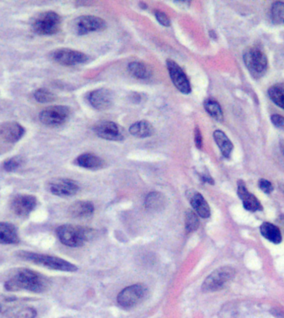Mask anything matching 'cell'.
I'll return each mask as SVG.
<instances>
[{
  "label": "cell",
  "instance_id": "7a4b0ae2",
  "mask_svg": "<svg viewBox=\"0 0 284 318\" xmlns=\"http://www.w3.org/2000/svg\"><path fill=\"white\" fill-rule=\"evenodd\" d=\"M17 257L20 260L40 265L47 269L58 270V271L73 272L78 271V267L72 263L63 260L61 258L55 257L52 255H42L30 251H18Z\"/></svg>",
  "mask_w": 284,
  "mask_h": 318
},
{
  "label": "cell",
  "instance_id": "5bb4252c",
  "mask_svg": "<svg viewBox=\"0 0 284 318\" xmlns=\"http://www.w3.org/2000/svg\"><path fill=\"white\" fill-rule=\"evenodd\" d=\"M167 69L169 71V76L173 84L177 89L183 94H190L191 92V87L188 77L181 69L178 64L172 60H167Z\"/></svg>",
  "mask_w": 284,
  "mask_h": 318
},
{
  "label": "cell",
  "instance_id": "74e56055",
  "mask_svg": "<svg viewBox=\"0 0 284 318\" xmlns=\"http://www.w3.org/2000/svg\"><path fill=\"white\" fill-rule=\"evenodd\" d=\"M195 143L196 144V147L198 148H201L203 146V138L201 133H200V129L199 127H196V129H195Z\"/></svg>",
  "mask_w": 284,
  "mask_h": 318
},
{
  "label": "cell",
  "instance_id": "ab89813d",
  "mask_svg": "<svg viewBox=\"0 0 284 318\" xmlns=\"http://www.w3.org/2000/svg\"><path fill=\"white\" fill-rule=\"evenodd\" d=\"M281 219V223H282V225H284V215L282 216V217L280 218Z\"/></svg>",
  "mask_w": 284,
  "mask_h": 318
},
{
  "label": "cell",
  "instance_id": "3957f363",
  "mask_svg": "<svg viewBox=\"0 0 284 318\" xmlns=\"http://www.w3.org/2000/svg\"><path fill=\"white\" fill-rule=\"evenodd\" d=\"M56 236L62 244L68 247H80L92 235V231L85 227L74 225H63L56 230Z\"/></svg>",
  "mask_w": 284,
  "mask_h": 318
},
{
  "label": "cell",
  "instance_id": "4fadbf2b",
  "mask_svg": "<svg viewBox=\"0 0 284 318\" xmlns=\"http://www.w3.org/2000/svg\"><path fill=\"white\" fill-rule=\"evenodd\" d=\"M94 132L99 138L106 140H123L126 136L124 129L114 122L104 121L95 125Z\"/></svg>",
  "mask_w": 284,
  "mask_h": 318
},
{
  "label": "cell",
  "instance_id": "603a6c76",
  "mask_svg": "<svg viewBox=\"0 0 284 318\" xmlns=\"http://www.w3.org/2000/svg\"><path fill=\"white\" fill-rule=\"evenodd\" d=\"M145 206L149 211H162L165 206V198L160 192H150L146 197Z\"/></svg>",
  "mask_w": 284,
  "mask_h": 318
},
{
  "label": "cell",
  "instance_id": "52a82bcc",
  "mask_svg": "<svg viewBox=\"0 0 284 318\" xmlns=\"http://www.w3.org/2000/svg\"><path fill=\"white\" fill-rule=\"evenodd\" d=\"M148 292L143 284H134L125 288L118 294V302L122 307L130 309L141 303Z\"/></svg>",
  "mask_w": 284,
  "mask_h": 318
},
{
  "label": "cell",
  "instance_id": "2e32d148",
  "mask_svg": "<svg viewBox=\"0 0 284 318\" xmlns=\"http://www.w3.org/2000/svg\"><path fill=\"white\" fill-rule=\"evenodd\" d=\"M24 133L25 129L17 122H5L0 124V137L7 143H16L23 138Z\"/></svg>",
  "mask_w": 284,
  "mask_h": 318
},
{
  "label": "cell",
  "instance_id": "f546056e",
  "mask_svg": "<svg viewBox=\"0 0 284 318\" xmlns=\"http://www.w3.org/2000/svg\"><path fill=\"white\" fill-rule=\"evenodd\" d=\"M200 225V220L198 215L194 211H187L186 213V228L187 231H195Z\"/></svg>",
  "mask_w": 284,
  "mask_h": 318
},
{
  "label": "cell",
  "instance_id": "e575fe53",
  "mask_svg": "<svg viewBox=\"0 0 284 318\" xmlns=\"http://www.w3.org/2000/svg\"><path fill=\"white\" fill-rule=\"evenodd\" d=\"M238 196L241 200H244L249 194V192L247 189L246 184L244 181L240 180L238 182Z\"/></svg>",
  "mask_w": 284,
  "mask_h": 318
},
{
  "label": "cell",
  "instance_id": "30bf717a",
  "mask_svg": "<svg viewBox=\"0 0 284 318\" xmlns=\"http://www.w3.org/2000/svg\"><path fill=\"white\" fill-rule=\"evenodd\" d=\"M106 27V22L104 21V19L92 15L78 17L73 23V28L78 35H85L92 32L103 30Z\"/></svg>",
  "mask_w": 284,
  "mask_h": 318
},
{
  "label": "cell",
  "instance_id": "1f68e13d",
  "mask_svg": "<svg viewBox=\"0 0 284 318\" xmlns=\"http://www.w3.org/2000/svg\"><path fill=\"white\" fill-rule=\"evenodd\" d=\"M23 164V158L20 157H14L11 158H9L5 161V163L3 164V168L5 169V171L14 172L17 169H19V167L21 166Z\"/></svg>",
  "mask_w": 284,
  "mask_h": 318
},
{
  "label": "cell",
  "instance_id": "5b68a950",
  "mask_svg": "<svg viewBox=\"0 0 284 318\" xmlns=\"http://www.w3.org/2000/svg\"><path fill=\"white\" fill-rule=\"evenodd\" d=\"M244 62L254 79H260L265 75L268 67V57L259 47H249L244 52Z\"/></svg>",
  "mask_w": 284,
  "mask_h": 318
},
{
  "label": "cell",
  "instance_id": "836d02e7",
  "mask_svg": "<svg viewBox=\"0 0 284 318\" xmlns=\"http://www.w3.org/2000/svg\"><path fill=\"white\" fill-rule=\"evenodd\" d=\"M154 14H155L157 21L161 25L164 27H169L171 25V20H169V17L167 16L164 13L161 12L160 10H155Z\"/></svg>",
  "mask_w": 284,
  "mask_h": 318
},
{
  "label": "cell",
  "instance_id": "ffe728a7",
  "mask_svg": "<svg viewBox=\"0 0 284 318\" xmlns=\"http://www.w3.org/2000/svg\"><path fill=\"white\" fill-rule=\"evenodd\" d=\"M154 127L146 120L136 122L130 127L129 132L136 138H148L154 133Z\"/></svg>",
  "mask_w": 284,
  "mask_h": 318
},
{
  "label": "cell",
  "instance_id": "83f0119b",
  "mask_svg": "<svg viewBox=\"0 0 284 318\" xmlns=\"http://www.w3.org/2000/svg\"><path fill=\"white\" fill-rule=\"evenodd\" d=\"M271 20L275 25H284V3L274 2L271 6Z\"/></svg>",
  "mask_w": 284,
  "mask_h": 318
},
{
  "label": "cell",
  "instance_id": "f1b7e54d",
  "mask_svg": "<svg viewBox=\"0 0 284 318\" xmlns=\"http://www.w3.org/2000/svg\"><path fill=\"white\" fill-rule=\"evenodd\" d=\"M33 97L35 99L36 101H38L39 103H49L52 101H55L56 96L52 92H50L49 90L45 89V88H40L34 92L33 93Z\"/></svg>",
  "mask_w": 284,
  "mask_h": 318
},
{
  "label": "cell",
  "instance_id": "6da1fadb",
  "mask_svg": "<svg viewBox=\"0 0 284 318\" xmlns=\"http://www.w3.org/2000/svg\"><path fill=\"white\" fill-rule=\"evenodd\" d=\"M49 280L42 274L32 269L21 268L11 274L5 283V289L10 292L29 291L41 293L49 287Z\"/></svg>",
  "mask_w": 284,
  "mask_h": 318
},
{
  "label": "cell",
  "instance_id": "484cf974",
  "mask_svg": "<svg viewBox=\"0 0 284 318\" xmlns=\"http://www.w3.org/2000/svg\"><path fill=\"white\" fill-rule=\"evenodd\" d=\"M268 97L271 101L284 110V83L273 85L268 89Z\"/></svg>",
  "mask_w": 284,
  "mask_h": 318
},
{
  "label": "cell",
  "instance_id": "8fae6325",
  "mask_svg": "<svg viewBox=\"0 0 284 318\" xmlns=\"http://www.w3.org/2000/svg\"><path fill=\"white\" fill-rule=\"evenodd\" d=\"M37 206V198L33 195L18 194L11 200L13 212L20 217H27Z\"/></svg>",
  "mask_w": 284,
  "mask_h": 318
},
{
  "label": "cell",
  "instance_id": "8992f818",
  "mask_svg": "<svg viewBox=\"0 0 284 318\" xmlns=\"http://www.w3.org/2000/svg\"><path fill=\"white\" fill-rule=\"evenodd\" d=\"M235 270L230 266H223L214 270L207 277L202 284L204 292H215L223 288L235 277Z\"/></svg>",
  "mask_w": 284,
  "mask_h": 318
},
{
  "label": "cell",
  "instance_id": "44dd1931",
  "mask_svg": "<svg viewBox=\"0 0 284 318\" xmlns=\"http://www.w3.org/2000/svg\"><path fill=\"white\" fill-rule=\"evenodd\" d=\"M194 211L200 217L209 218L210 216V208L206 200L200 193H195L190 200Z\"/></svg>",
  "mask_w": 284,
  "mask_h": 318
},
{
  "label": "cell",
  "instance_id": "277c9868",
  "mask_svg": "<svg viewBox=\"0 0 284 318\" xmlns=\"http://www.w3.org/2000/svg\"><path fill=\"white\" fill-rule=\"evenodd\" d=\"M62 24L61 17L53 11L37 14L32 20V29L40 36H52L59 33Z\"/></svg>",
  "mask_w": 284,
  "mask_h": 318
},
{
  "label": "cell",
  "instance_id": "f35d334b",
  "mask_svg": "<svg viewBox=\"0 0 284 318\" xmlns=\"http://www.w3.org/2000/svg\"><path fill=\"white\" fill-rule=\"evenodd\" d=\"M280 146H281V149H282V153L284 154V140L281 141L280 143Z\"/></svg>",
  "mask_w": 284,
  "mask_h": 318
},
{
  "label": "cell",
  "instance_id": "ac0fdd59",
  "mask_svg": "<svg viewBox=\"0 0 284 318\" xmlns=\"http://www.w3.org/2000/svg\"><path fill=\"white\" fill-rule=\"evenodd\" d=\"M94 211V206L89 201H77L68 209L69 215L73 218H87Z\"/></svg>",
  "mask_w": 284,
  "mask_h": 318
},
{
  "label": "cell",
  "instance_id": "8d00e7d4",
  "mask_svg": "<svg viewBox=\"0 0 284 318\" xmlns=\"http://www.w3.org/2000/svg\"><path fill=\"white\" fill-rule=\"evenodd\" d=\"M271 122L276 128L284 130V117L282 115L274 114L271 116Z\"/></svg>",
  "mask_w": 284,
  "mask_h": 318
},
{
  "label": "cell",
  "instance_id": "7402d4cb",
  "mask_svg": "<svg viewBox=\"0 0 284 318\" xmlns=\"http://www.w3.org/2000/svg\"><path fill=\"white\" fill-rule=\"evenodd\" d=\"M213 136H214V141H215L218 147H219L223 157H226V158H230V155L232 153L233 149H234V144L228 138V136L221 130H215Z\"/></svg>",
  "mask_w": 284,
  "mask_h": 318
},
{
  "label": "cell",
  "instance_id": "7c38bea8",
  "mask_svg": "<svg viewBox=\"0 0 284 318\" xmlns=\"http://www.w3.org/2000/svg\"><path fill=\"white\" fill-rule=\"evenodd\" d=\"M48 188L52 194L58 197H73L80 189L76 181L69 178H55L50 182Z\"/></svg>",
  "mask_w": 284,
  "mask_h": 318
},
{
  "label": "cell",
  "instance_id": "d6986e66",
  "mask_svg": "<svg viewBox=\"0 0 284 318\" xmlns=\"http://www.w3.org/2000/svg\"><path fill=\"white\" fill-rule=\"evenodd\" d=\"M76 164L84 169L97 170L104 166V161L93 153H83L76 159Z\"/></svg>",
  "mask_w": 284,
  "mask_h": 318
},
{
  "label": "cell",
  "instance_id": "9a60e30c",
  "mask_svg": "<svg viewBox=\"0 0 284 318\" xmlns=\"http://www.w3.org/2000/svg\"><path fill=\"white\" fill-rule=\"evenodd\" d=\"M114 96L110 90L106 88L96 90L91 92L88 96V101L91 106L96 110H108L112 106Z\"/></svg>",
  "mask_w": 284,
  "mask_h": 318
},
{
  "label": "cell",
  "instance_id": "d590c367",
  "mask_svg": "<svg viewBox=\"0 0 284 318\" xmlns=\"http://www.w3.org/2000/svg\"><path fill=\"white\" fill-rule=\"evenodd\" d=\"M258 186L260 187V189L263 191L264 193L267 194H270L271 192L273 191V187H272V183L269 181L266 180V179H260L258 182Z\"/></svg>",
  "mask_w": 284,
  "mask_h": 318
},
{
  "label": "cell",
  "instance_id": "cb8c5ba5",
  "mask_svg": "<svg viewBox=\"0 0 284 318\" xmlns=\"http://www.w3.org/2000/svg\"><path fill=\"white\" fill-rule=\"evenodd\" d=\"M261 234L268 241L272 243L279 244L282 241V234L278 227L272 225L271 223H263L260 227Z\"/></svg>",
  "mask_w": 284,
  "mask_h": 318
},
{
  "label": "cell",
  "instance_id": "d4e9b609",
  "mask_svg": "<svg viewBox=\"0 0 284 318\" xmlns=\"http://www.w3.org/2000/svg\"><path fill=\"white\" fill-rule=\"evenodd\" d=\"M128 70L132 76L140 80L149 79L152 75V72L148 66L138 61L131 62L128 65Z\"/></svg>",
  "mask_w": 284,
  "mask_h": 318
},
{
  "label": "cell",
  "instance_id": "d6a6232c",
  "mask_svg": "<svg viewBox=\"0 0 284 318\" xmlns=\"http://www.w3.org/2000/svg\"><path fill=\"white\" fill-rule=\"evenodd\" d=\"M37 311L33 307H24L17 311L14 317L15 318H35Z\"/></svg>",
  "mask_w": 284,
  "mask_h": 318
},
{
  "label": "cell",
  "instance_id": "9c48e42d",
  "mask_svg": "<svg viewBox=\"0 0 284 318\" xmlns=\"http://www.w3.org/2000/svg\"><path fill=\"white\" fill-rule=\"evenodd\" d=\"M51 58L63 66H77L87 62L86 54L70 48H59L51 52Z\"/></svg>",
  "mask_w": 284,
  "mask_h": 318
},
{
  "label": "cell",
  "instance_id": "4316f807",
  "mask_svg": "<svg viewBox=\"0 0 284 318\" xmlns=\"http://www.w3.org/2000/svg\"><path fill=\"white\" fill-rule=\"evenodd\" d=\"M204 107L212 118L216 119L217 121H223V110L219 104L214 99H207L204 102Z\"/></svg>",
  "mask_w": 284,
  "mask_h": 318
},
{
  "label": "cell",
  "instance_id": "ba28073f",
  "mask_svg": "<svg viewBox=\"0 0 284 318\" xmlns=\"http://www.w3.org/2000/svg\"><path fill=\"white\" fill-rule=\"evenodd\" d=\"M71 110L68 106H52L45 108L39 114V119L47 126H59L68 121Z\"/></svg>",
  "mask_w": 284,
  "mask_h": 318
},
{
  "label": "cell",
  "instance_id": "4dcf8cb0",
  "mask_svg": "<svg viewBox=\"0 0 284 318\" xmlns=\"http://www.w3.org/2000/svg\"><path fill=\"white\" fill-rule=\"evenodd\" d=\"M244 208L250 211H261L262 205L254 195L249 193L245 198L243 200Z\"/></svg>",
  "mask_w": 284,
  "mask_h": 318
},
{
  "label": "cell",
  "instance_id": "60d3db41",
  "mask_svg": "<svg viewBox=\"0 0 284 318\" xmlns=\"http://www.w3.org/2000/svg\"><path fill=\"white\" fill-rule=\"evenodd\" d=\"M3 311V306L1 303H0V312H2Z\"/></svg>",
  "mask_w": 284,
  "mask_h": 318
},
{
  "label": "cell",
  "instance_id": "e0dca14e",
  "mask_svg": "<svg viewBox=\"0 0 284 318\" xmlns=\"http://www.w3.org/2000/svg\"><path fill=\"white\" fill-rule=\"evenodd\" d=\"M19 236L18 229L13 224L0 222V244L2 245H16L19 244Z\"/></svg>",
  "mask_w": 284,
  "mask_h": 318
}]
</instances>
